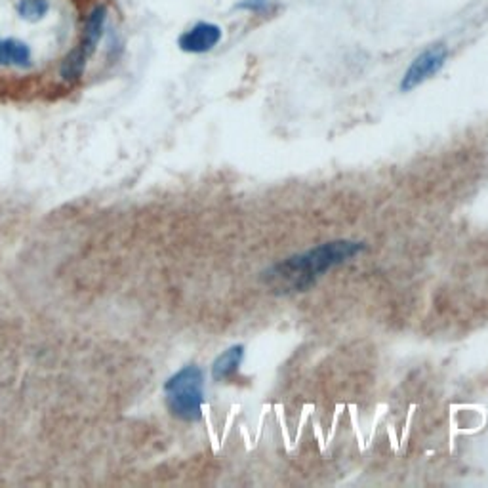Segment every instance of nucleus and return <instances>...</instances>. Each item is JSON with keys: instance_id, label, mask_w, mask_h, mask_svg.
Instances as JSON below:
<instances>
[{"instance_id": "nucleus-1", "label": "nucleus", "mask_w": 488, "mask_h": 488, "mask_svg": "<svg viewBox=\"0 0 488 488\" xmlns=\"http://www.w3.org/2000/svg\"><path fill=\"white\" fill-rule=\"evenodd\" d=\"M365 250L363 242L355 240H330L319 244L307 252L286 257L275 267L265 273V281L273 290L289 292H306L317 282L324 273L341 264L353 260Z\"/></svg>"}, {"instance_id": "nucleus-6", "label": "nucleus", "mask_w": 488, "mask_h": 488, "mask_svg": "<svg viewBox=\"0 0 488 488\" xmlns=\"http://www.w3.org/2000/svg\"><path fill=\"white\" fill-rule=\"evenodd\" d=\"M33 65V52L27 42L4 37L0 38V67H18L29 69Z\"/></svg>"}, {"instance_id": "nucleus-5", "label": "nucleus", "mask_w": 488, "mask_h": 488, "mask_svg": "<svg viewBox=\"0 0 488 488\" xmlns=\"http://www.w3.org/2000/svg\"><path fill=\"white\" fill-rule=\"evenodd\" d=\"M223 33L220 25L198 21L180 37L178 46L188 54H206L220 45Z\"/></svg>"}, {"instance_id": "nucleus-8", "label": "nucleus", "mask_w": 488, "mask_h": 488, "mask_svg": "<svg viewBox=\"0 0 488 488\" xmlns=\"http://www.w3.org/2000/svg\"><path fill=\"white\" fill-rule=\"evenodd\" d=\"M50 12V0H18L16 3V13L31 23H38L48 16Z\"/></svg>"}, {"instance_id": "nucleus-4", "label": "nucleus", "mask_w": 488, "mask_h": 488, "mask_svg": "<svg viewBox=\"0 0 488 488\" xmlns=\"http://www.w3.org/2000/svg\"><path fill=\"white\" fill-rule=\"evenodd\" d=\"M447 60L449 48L444 42H437V45L427 46L420 55L414 57V62L407 69L403 80H400V92H410L414 88H418L425 80L439 75Z\"/></svg>"}, {"instance_id": "nucleus-2", "label": "nucleus", "mask_w": 488, "mask_h": 488, "mask_svg": "<svg viewBox=\"0 0 488 488\" xmlns=\"http://www.w3.org/2000/svg\"><path fill=\"white\" fill-rule=\"evenodd\" d=\"M166 407L183 422H197L203 416L205 374L195 365L183 366L164 383Z\"/></svg>"}, {"instance_id": "nucleus-9", "label": "nucleus", "mask_w": 488, "mask_h": 488, "mask_svg": "<svg viewBox=\"0 0 488 488\" xmlns=\"http://www.w3.org/2000/svg\"><path fill=\"white\" fill-rule=\"evenodd\" d=\"M269 6V0H242V3L237 4L239 10L250 12V13H260Z\"/></svg>"}, {"instance_id": "nucleus-3", "label": "nucleus", "mask_w": 488, "mask_h": 488, "mask_svg": "<svg viewBox=\"0 0 488 488\" xmlns=\"http://www.w3.org/2000/svg\"><path fill=\"white\" fill-rule=\"evenodd\" d=\"M107 21V6L96 4L88 13H86L80 38L77 45L69 50L60 63V79L65 84H75L82 79L86 67H88L90 57L96 54L97 45L104 38Z\"/></svg>"}, {"instance_id": "nucleus-7", "label": "nucleus", "mask_w": 488, "mask_h": 488, "mask_svg": "<svg viewBox=\"0 0 488 488\" xmlns=\"http://www.w3.org/2000/svg\"><path fill=\"white\" fill-rule=\"evenodd\" d=\"M242 358H244V346H240V343L239 346H231L229 349H225L212 365V378L216 382L231 380L239 372Z\"/></svg>"}]
</instances>
